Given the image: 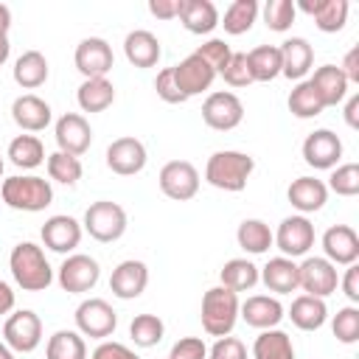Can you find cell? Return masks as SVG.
Segmentation results:
<instances>
[{
    "instance_id": "obj_1",
    "label": "cell",
    "mask_w": 359,
    "mask_h": 359,
    "mask_svg": "<svg viewBox=\"0 0 359 359\" xmlns=\"http://www.w3.org/2000/svg\"><path fill=\"white\" fill-rule=\"evenodd\" d=\"M8 264H11V275H14L17 286H22L25 292H42L53 280V272H50V264H48L42 247H36L31 241H20L11 250Z\"/></svg>"
},
{
    "instance_id": "obj_2",
    "label": "cell",
    "mask_w": 359,
    "mask_h": 359,
    "mask_svg": "<svg viewBox=\"0 0 359 359\" xmlns=\"http://www.w3.org/2000/svg\"><path fill=\"white\" fill-rule=\"evenodd\" d=\"M252 168H255V160L250 154L224 149V151L210 154V160L205 165V180L222 191H244Z\"/></svg>"
},
{
    "instance_id": "obj_3",
    "label": "cell",
    "mask_w": 359,
    "mask_h": 359,
    "mask_svg": "<svg viewBox=\"0 0 359 359\" xmlns=\"http://www.w3.org/2000/svg\"><path fill=\"white\" fill-rule=\"evenodd\" d=\"M0 194L8 208L28 210V213L45 210L53 202V188L42 177H8V180H3Z\"/></svg>"
},
{
    "instance_id": "obj_4",
    "label": "cell",
    "mask_w": 359,
    "mask_h": 359,
    "mask_svg": "<svg viewBox=\"0 0 359 359\" xmlns=\"http://www.w3.org/2000/svg\"><path fill=\"white\" fill-rule=\"evenodd\" d=\"M238 317V294L224 289V286H213L202 294V328L210 337H227L236 325Z\"/></svg>"
},
{
    "instance_id": "obj_5",
    "label": "cell",
    "mask_w": 359,
    "mask_h": 359,
    "mask_svg": "<svg viewBox=\"0 0 359 359\" xmlns=\"http://www.w3.org/2000/svg\"><path fill=\"white\" fill-rule=\"evenodd\" d=\"M84 230L95 238V241H118L126 230V210L118 202L109 199H98L87 208L84 213Z\"/></svg>"
},
{
    "instance_id": "obj_6",
    "label": "cell",
    "mask_w": 359,
    "mask_h": 359,
    "mask_svg": "<svg viewBox=\"0 0 359 359\" xmlns=\"http://www.w3.org/2000/svg\"><path fill=\"white\" fill-rule=\"evenodd\" d=\"M157 180H160V191L168 199H177V202L194 199L196 191H199V171L188 160H168L160 168V177Z\"/></svg>"
},
{
    "instance_id": "obj_7",
    "label": "cell",
    "mask_w": 359,
    "mask_h": 359,
    "mask_svg": "<svg viewBox=\"0 0 359 359\" xmlns=\"http://www.w3.org/2000/svg\"><path fill=\"white\" fill-rule=\"evenodd\" d=\"M73 62H76V67H79V73L84 79H107V73L115 65V56H112V48H109L107 39L87 36V39H81L76 45Z\"/></svg>"
},
{
    "instance_id": "obj_8",
    "label": "cell",
    "mask_w": 359,
    "mask_h": 359,
    "mask_svg": "<svg viewBox=\"0 0 359 359\" xmlns=\"http://www.w3.org/2000/svg\"><path fill=\"white\" fill-rule=\"evenodd\" d=\"M241 118H244V104L236 93L219 90V93H210L202 104V121L210 129H219V132L236 129L241 123Z\"/></svg>"
},
{
    "instance_id": "obj_9",
    "label": "cell",
    "mask_w": 359,
    "mask_h": 359,
    "mask_svg": "<svg viewBox=\"0 0 359 359\" xmlns=\"http://www.w3.org/2000/svg\"><path fill=\"white\" fill-rule=\"evenodd\" d=\"M76 325H79L81 334H87L93 339H104V337H109L115 331L118 314L107 300L90 297L76 309Z\"/></svg>"
},
{
    "instance_id": "obj_10",
    "label": "cell",
    "mask_w": 359,
    "mask_h": 359,
    "mask_svg": "<svg viewBox=\"0 0 359 359\" xmlns=\"http://www.w3.org/2000/svg\"><path fill=\"white\" fill-rule=\"evenodd\" d=\"M3 337H6V345L11 351H20V353H31L39 339H42V323L34 311L22 309V311H14L6 325H3Z\"/></svg>"
},
{
    "instance_id": "obj_11",
    "label": "cell",
    "mask_w": 359,
    "mask_h": 359,
    "mask_svg": "<svg viewBox=\"0 0 359 359\" xmlns=\"http://www.w3.org/2000/svg\"><path fill=\"white\" fill-rule=\"evenodd\" d=\"M98 261L90 258V255H70L62 261L59 266V286L70 294H81V292H90L95 283H98Z\"/></svg>"
},
{
    "instance_id": "obj_12",
    "label": "cell",
    "mask_w": 359,
    "mask_h": 359,
    "mask_svg": "<svg viewBox=\"0 0 359 359\" xmlns=\"http://www.w3.org/2000/svg\"><path fill=\"white\" fill-rule=\"evenodd\" d=\"M337 266L328 261V258H306L300 266H297V286L306 292V294H314V297H325L337 289Z\"/></svg>"
},
{
    "instance_id": "obj_13",
    "label": "cell",
    "mask_w": 359,
    "mask_h": 359,
    "mask_svg": "<svg viewBox=\"0 0 359 359\" xmlns=\"http://www.w3.org/2000/svg\"><path fill=\"white\" fill-rule=\"evenodd\" d=\"M53 135H56L59 151L73 154V157L84 154V151L90 149V143H93V129H90V123H87V118L79 115V112H65V115L56 121V132H53Z\"/></svg>"
},
{
    "instance_id": "obj_14",
    "label": "cell",
    "mask_w": 359,
    "mask_h": 359,
    "mask_svg": "<svg viewBox=\"0 0 359 359\" xmlns=\"http://www.w3.org/2000/svg\"><path fill=\"white\" fill-rule=\"evenodd\" d=\"M272 241L280 247L283 255H306L309 247L314 244V224L306 216H286L278 224V233L272 236Z\"/></svg>"
},
{
    "instance_id": "obj_15",
    "label": "cell",
    "mask_w": 359,
    "mask_h": 359,
    "mask_svg": "<svg viewBox=\"0 0 359 359\" xmlns=\"http://www.w3.org/2000/svg\"><path fill=\"white\" fill-rule=\"evenodd\" d=\"M107 165L121 177H132V174L143 171V165H146V146L129 135L118 137L107 146Z\"/></svg>"
},
{
    "instance_id": "obj_16",
    "label": "cell",
    "mask_w": 359,
    "mask_h": 359,
    "mask_svg": "<svg viewBox=\"0 0 359 359\" xmlns=\"http://www.w3.org/2000/svg\"><path fill=\"white\" fill-rule=\"evenodd\" d=\"M342 157V140L331 129H314L303 140V160L314 168H334Z\"/></svg>"
},
{
    "instance_id": "obj_17",
    "label": "cell",
    "mask_w": 359,
    "mask_h": 359,
    "mask_svg": "<svg viewBox=\"0 0 359 359\" xmlns=\"http://www.w3.org/2000/svg\"><path fill=\"white\" fill-rule=\"evenodd\" d=\"M171 70H174V81H177V87H180V93H182L185 98H191V95L208 90V87L213 84V79H216L213 67H210L205 59H199L196 53L185 56V59H182L180 65H174Z\"/></svg>"
},
{
    "instance_id": "obj_18",
    "label": "cell",
    "mask_w": 359,
    "mask_h": 359,
    "mask_svg": "<svg viewBox=\"0 0 359 359\" xmlns=\"http://www.w3.org/2000/svg\"><path fill=\"white\" fill-rule=\"evenodd\" d=\"M146 283H149V269H146L143 261H135V258L121 261V264L112 269V275H109V289H112V294L121 297V300L140 297L143 289H146Z\"/></svg>"
},
{
    "instance_id": "obj_19",
    "label": "cell",
    "mask_w": 359,
    "mask_h": 359,
    "mask_svg": "<svg viewBox=\"0 0 359 359\" xmlns=\"http://www.w3.org/2000/svg\"><path fill=\"white\" fill-rule=\"evenodd\" d=\"M323 250L331 264H353L359 258V236L348 224H331L323 233Z\"/></svg>"
},
{
    "instance_id": "obj_20",
    "label": "cell",
    "mask_w": 359,
    "mask_h": 359,
    "mask_svg": "<svg viewBox=\"0 0 359 359\" xmlns=\"http://www.w3.org/2000/svg\"><path fill=\"white\" fill-rule=\"evenodd\" d=\"M42 241L53 252H70L81 241V224L73 216L56 213L42 224Z\"/></svg>"
},
{
    "instance_id": "obj_21",
    "label": "cell",
    "mask_w": 359,
    "mask_h": 359,
    "mask_svg": "<svg viewBox=\"0 0 359 359\" xmlns=\"http://www.w3.org/2000/svg\"><path fill=\"white\" fill-rule=\"evenodd\" d=\"M11 118L20 129L25 132H39L50 123V104L34 93H25L20 98H14L11 104Z\"/></svg>"
},
{
    "instance_id": "obj_22",
    "label": "cell",
    "mask_w": 359,
    "mask_h": 359,
    "mask_svg": "<svg viewBox=\"0 0 359 359\" xmlns=\"http://www.w3.org/2000/svg\"><path fill=\"white\" fill-rule=\"evenodd\" d=\"M123 53H126V59H129L135 67H154V65L160 62L163 48H160V39H157L151 31L135 28V31H129L126 39H123Z\"/></svg>"
},
{
    "instance_id": "obj_23",
    "label": "cell",
    "mask_w": 359,
    "mask_h": 359,
    "mask_svg": "<svg viewBox=\"0 0 359 359\" xmlns=\"http://www.w3.org/2000/svg\"><path fill=\"white\" fill-rule=\"evenodd\" d=\"M286 199L292 202V208L303 210V213H314L325 205L328 199V188L323 180L317 177H297L292 180V185L286 188Z\"/></svg>"
},
{
    "instance_id": "obj_24",
    "label": "cell",
    "mask_w": 359,
    "mask_h": 359,
    "mask_svg": "<svg viewBox=\"0 0 359 359\" xmlns=\"http://www.w3.org/2000/svg\"><path fill=\"white\" fill-rule=\"evenodd\" d=\"M238 311H241V317H244L247 325L264 328V331L266 328H275L283 320V306L275 297H269V294H252V297H247L244 306H238Z\"/></svg>"
},
{
    "instance_id": "obj_25",
    "label": "cell",
    "mask_w": 359,
    "mask_h": 359,
    "mask_svg": "<svg viewBox=\"0 0 359 359\" xmlns=\"http://www.w3.org/2000/svg\"><path fill=\"white\" fill-rule=\"evenodd\" d=\"M177 17L191 34H210L219 25V11L210 0H180Z\"/></svg>"
},
{
    "instance_id": "obj_26",
    "label": "cell",
    "mask_w": 359,
    "mask_h": 359,
    "mask_svg": "<svg viewBox=\"0 0 359 359\" xmlns=\"http://www.w3.org/2000/svg\"><path fill=\"white\" fill-rule=\"evenodd\" d=\"M314 50L303 36H292L280 45V73L286 79H303L311 70Z\"/></svg>"
},
{
    "instance_id": "obj_27",
    "label": "cell",
    "mask_w": 359,
    "mask_h": 359,
    "mask_svg": "<svg viewBox=\"0 0 359 359\" xmlns=\"http://www.w3.org/2000/svg\"><path fill=\"white\" fill-rule=\"evenodd\" d=\"M309 84L317 90L323 107L339 104V101L345 98V93H348V79H345V73H342L337 65H323V67H317L314 76L309 79Z\"/></svg>"
},
{
    "instance_id": "obj_28",
    "label": "cell",
    "mask_w": 359,
    "mask_h": 359,
    "mask_svg": "<svg viewBox=\"0 0 359 359\" xmlns=\"http://www.w3.org/2000/svg\"><path fill=\"white\" fill-rule=\"evenodd\" d=\"M300 8L311 14L317 28L325 34L339 31L348 20V0H300Z\"/></svg>"
},
{
    "instance_id": "obj_29",
    "label": "cell",
    "mask_w": 359,
    "mask_h": 359,
    "mask_svg": "<svg viewBox=\"0 0 359 359\" xmlns=\"http://www.w3.org/2000/svg\"><path fill=\"white\" fill-rule=\"evenodd\" d=\"M264 280V286L269 292H278V294H289L297 286V264L286 255H278V258H269V264L264 266V272L258 275Z\"/></svg>"
},
{
    "instance_id": "obj_30",
    "label": "cell",
    "mask_w": 359,
    "mask_h": 359,
    "mask_svg": "<svg viewBox=\"0 0 359 359\" xmlns=\"http://www.w3.org/2000/svg\"><path fill=\"white\" fill-rule=\"evenodd\" d=\"M325 303L323 297H314V294H300L292 300V309H289V317L292 323L300 328V331H317L323 323H325Z\"/></svg>"
},
{
    "instance_id": "obj_31",
    "label": "cell",
    "mask_w": 359,
    "mask_h": 359,
    "mask_svg": "<svg viewBox=\"0 0 359 359\" xmlns=\"http://www.w3.org/2000/svg\"><path fill=\"white\" fill-rule=\"evenodd\" d=\"M48 79V59L39 50H25L17 56L14 62V81L25 90H34L39 84H45Z\"/></svg>"
},
{
    "instance_id": "obj_32",
    "label": "cell",
    "mask_w": 359,
    "mask_h": 359,
    "mask_svg": "<svg viewBox=\"0 0 359 359\" xmlns=\"http://www.w3.org/2000/svg\"><path fill=\"white\" fill-rule=\"evenodd\" d=\"M76 98L84 112H104L115 101V87L109 79H84Z\"/></svg>"
},
{
    "instance_id": "obj_33",
    "label": "cell",
    "mask_w": 359,
    "mask_h": 359,
    "mask_svg": "<svg viewBox=\"0 0 359 359\" xmlns=\"http://www.w3.org/2000/svg\"><path fill=\"white\" fill-rule=\"evenodd\" d=\"M252 359H294V348L286 331L266 328L252 342Z\"/></svg>"
},
{
    "instance_id": "obj_34",
    "label": "cell",
    "mask_w": 359,
    "mask_h": 359,
    "mask_svg": "<svg viewBox=\"0 0 359 359\" xmlns=\"http://www.w3.org/2000/svg\"><path fill=\"white\" fill-rule=\"evenodd\" d=\"M252 81H272L280 76V48L278 45H258L247 53Z\"/></svg>"
},
{
    "instance_id": "obj_35",
    "label": "cell",
    "mask_w": 359,
    "mask_h": 359,
    "mask_svg": "<svg viewBox=\"0 0 359 359\" xmlns=\"http://www.w3.org/2000/svg\"><path fill=\"white\" fill-rule=\"evenodd\" d=\"M219 278H222V286L224 289H230V292L238 294V292H247V289H252L258 283V266L252 261H247V258H230L222 266Z\"/></svg>"
},
{
    "instance_id": "obj_36",
    "label": "cell",
    "mask_w": 359,
    "mask_h": 359,
    "mask_svg": "<svg viewBox=\"0 0 359 359\" xmlns=\"http://www.w3.org/2000/svg\"><path fill=\"white\" fill-rule=\"evenodd\" d=\"M8 157H11V163L20 165V168H36V165H42V160H45V146H42V140L34 137V135H17V137L8 143Z\"/></svg>"
},
{
    "instance_id": "obj_37",
    "label": "cell",
    "mask_w": 359,
    "mask_h": 359,
    "mask_svg": "<svg viewBox=\"0 0 359 359\" xmlns=\"http://www.w3.org/2000/svg\"><path fill=\"white\" fill-rule=\"evenodd\" d=\"M236 238H238V247L252 252V255L266 252L272 247V233L261 219H244L236 230Z\"/></svg>"
},
{
    "instance_id": "obj_38",
    "label": "cell",
    "mask_w": 359,
    "mask_h": 359,
    "mask_svg": "<svg viewBox=\"0 0 359 359\" xmlns=\"http://www.w3.org/2000/svg\"><path fill=\"white\" fill-rule=\"evenodd\" d=\"M48 359H87V345L76 331H56L45 348Z\"/></svg>"
},
{
    "instance_id": "obj_39",
    "label": "cell",
    "mask_w": 359,
    "mask_h": 359,
    "mask_svg": "<svg viewBox=\"0 0 359 359\" xmlns=\"http://www.w3.org/2000/svg\"><path fill=\"white\" fill-rule=\"evenodd\" d=\"M286 104H289V112L297 115V118H314V115H320V112L325 109L323 101H320V95H317V90H314L309 81H300V84L289 93Z\"/></svg>"
},
{
    "instance_id": "obj_40",
    "label": "cell",
    "mask_w": 359,
    "mask_h": 359,
    "mask_svg": "<svg viewBox=\"0 0 359 359\" xmlns=\"http://www.w3.org/2000/svg\"><path fill=\"white\" fill-rule=\"evenodd\" d=\"M255 17H258V3L255 0H233L224 11L222 25H224L227 34H244V31L252 28Z\"/></svg>"
},
{
    "instance_id": "obj_41",
    "label": "cell",
    "mask_w": 359,
    "mask_h": 359,
    "mask_svg": "<svg viewBox=\"0 0 359 359\" xmlns=\"http://www.w3.org/2000/svg\"><path fill=\"white\" fill-rule=\"evenodd\" d=\"M163 331H165V325H163V320L157 314H137L132 320V325H129V334H132L135 345H140V348L157 345L163 339Z\"/></svg>"
},
{
    "instance_id": "obj_42",
    "label": "cell",
    "mask_w": 359,
    "mask_h": 359,
    "mask_svg": "<svg viewBox=\"0 0 359 359\" xmlns=\"http://www.w3.org/2000/svg\"><path fill=\"white\" fill-rule=\"evenodd\" d=\"M81 160L73 157V154H65V151H53L48 154V174L50 180L56 182H65V185H73L81 180Z\"/></svg>"
},
{
    "instance_id": "obj_43",
    "label": "cell",
    "mask_w": 359,
    "mask_h": 359,
    "mask_svg": "<svg viewBox=\"0 0 359 359\" xmlns=\"http://www.w3.org/2000/svg\"><path fill=\"white\" fill-rule=\"evenodd\" d=\"M331 331L339 342H356L359 339V309L356 306H345L334 314V323H331Z\"/></svg>"
},
{
    "instance_id": "obj_44",
    "label": "cell",
    "mask_w": 359,
    "mask_h": 359,
    "mask_svg": "<svg viewBox=\"0 0 359 359\" xmlns=\"http://www.w3.org/2000/svg\"><path fill=\"white\" fill-rule=\"evenodd\" d=\"M294 14H297V6L292 0H266L264 6V20L272 31H286L294 22Z\"/></svg>"
},
{
    "instance_id": "obj_45",
    "label": "cell",
    "mask_w": 359,
    "mask_h": 359,
    "mask_svg": "<svg viewBox=\"0 0 359 359\" xmlns=\"http://www.w3.org/2000/svg\"><path fill=\"white\" fill-rule=\"evenodd\" d=\"M194 53H196L199 59H205V62L213 67V73H222V70L227 67L230 56H233V50H230V45H227L224 39H208V42H202Z\"/></svg>"
},
{
    "instance_id": "obj_46",
    "label": "cell",
    "mask_w": 359,
    "mask_h": 359,
    "mask_svg": "<svg viewBox=\"0 0 359 359\" xmlns=\"http://www.w3.org/2000/svg\"><path fill=\"white\" fill-rule=\"evenodd\" d=\"M328 180H331V191H337L339 196H356L359 194V165L356 163L339 165Z\"/></svg>"
},
{
    "instance_id": "obj_47",
    "label": "cell",
    "mask_w": 359,
    "mask_h": 359,
    "mask_svg": "<svg viewBox=\"0 0 359 359\" xmlns=\"http://www.w3.org/2000/svg\"><path fill=\"white\" fill-rule=\"evenodd\" d=\"M222 76H224V81H227L230 87H247V84H252L250 65H247V53H233L230 62H227V67L222 70Z\"/></svg>"
},
{
    "instance_id": "obj_48",
    "label": "cell",
    "mask_w": 359,
    "mask_h": 359,
    "mask_svg": "<svg viewBox=\"0 0 359 359\" xmlns=\"http://www.w3.org/2000/svg\"><path fill=\"white\" fill-rule=\"evenodd\" d=\"M154 90H157V95H160L165 104H182V101H185V95L180 93V87H177V81H174V70H171V67H163V70L157 73Z\"/></svg>"
},
{
    "instance_id": "obj_49",
    "label": "cell",
    "mask_w": 359,
    "mask_h": 359,
    "mask_svg": "<svg viewBox=\"0 0 359 359\" xmlns=\"http://www.w3.org/2000/svg\"><path fill=\"white\" fill-rule=\"evenodd\" d=\"M208 356L210 359H247V348L236 337H219L213 348L208 351Z\"/></svg>"
},
{
    "instance_id": "obj_50",
    "label": "cell",
    "mask_w": 359,
    "mask_h": 359,
    "mask_svg": "<svg viewBox=\"0 0 359 359\" xmlns=\"http://www.w3.org/2000/svg\"><path fill=\"white\" fill-rule=\"evenodd\" d=\"M205 356H208V348H205L202 339H196V337H182V339L174 342L168 359H205Z\"/></svg>"
},
{
    "instance_id": "obj_51",
    "label": "cell",
    "mask_w": 359,
    "mask_h": 359,
    "mask_svg": "<svg viewBox=\"0 0 359 359\" xmlns=\"http://www.w3.org/2000/svg\"><path fill=\"white\" fill-rule=\"evenodd\" d=\"M93 359H140V356L135 351H129L126 345H121V342H101L93 351Z\"/></svg>"
},
{
    "instance_id": "obj_52",
    "label": "cell",
    "mask_w": 359,
    "mask_h": 359,
    "mask_svg": "<svg viewBox=\"0 0 359 359\" xmlns=\"http://www.w3.org/2000/svg\"><path fill=\"white\" fill-rule=\"evenodd\" d=\"M342 292L348 294L351 303H359V266L348 264V272L342 278Z\"/></svg>"
},
{
    "instance_id": "obj_53",
    "label": "cell",
    "mask_w": 359,
    "mask_h": 359,
    "mask_svg": "<svg viewBox=\"0 0 359 359\" xmlns=\"http://www.w3.org/2000/svg\"><path fill=\"white\" fill-rule=\"evenodd\" d=\"M149 11L160 20H174L177 11H180V0H151L149 3Z\"/></svg>"
},
{
    "instance_id": "obj_54",
    "label": "cell",
    "mask_w": 359,
    "mask_h": 359,
    "mask_svg": "<svg viewBox=\"0 0 359 359\" xmlns=\"http://www.w3.org/2000/svg\"><path fill=\"white\" fill-rule=\"evenodd\" d=\"M339 70L345 73L348 81H359V45H353V48L345 53V62H342Z\"/></svg>"
},
{
    "instance_id": "obj_55",
    "label": "cell",
    "mask_w": 359,
    "mask_h": 359,
    "mask_svg": "<svg viewBox=\"0 0 359 359\" xmlns=\"http://www.w3.org/2000/svg\"><path fill=\"white\" fill-rule=\"evenodd\" d=\"M345 123L348 126H359V95H351L348 104H345Z\"/></svg>"
},
{
    "instance_id": "obj_56",
    "label": "cell",
    "mask_w": 359,
    "mask_h": 359,
    "mask_svg": "<svg viewBox=\"0 0 359 359\" xmlns=\"http://www.w3.org/2000/svg\"><path fill=\"white\" fill-rule=\"evenodd\" d=\"M11 306H14V292H11V286L6 280H0V314L11 311Z\"/></svg>"
},
{
    "instance_id": "obj_57",
    "label": "cell",
    "mask_w": 359,
    "mask_h": 359,
    "mask_svg": "<svg viewBox=\"0 0 359 359\" xmlns=\"http://www.w3.org/2000/svg\"><path fill=\"white\" fill-rule=\"evenodd\" d=\"M8 28H11V8L0 3V36H8Z\"/></svg>"
},
{
    "instance_id": "obj_58",
    "label": "cell",
    "mask_w": 359,
    "mask_h": 359,
    "mask_svg": "<svg viewBox=\"0 0 359 359\" xmlns=\"http://www.w3.org/2000/svg\"><path fill=\"white\" fill-rule=\"evenodd\" d=\"M8 50H11V45H8V36H0V65L8 59Z\"/></svg>"
},
{
    "instance_id": "obj_59",
    "label": "cell",
    "mask_w": 359,
    "mask_h": 359,
    "mask_svg": "<svg viewBox=\"0 0 359 359\" xmlns=\"http://www.w3.org/2000/svg\"><path fill=\"white\" fill-rule=\"evenodd\" d=\"M0 359H14L11 348H8V345H3V342H0Z\"/></svg>"
},
{
    "instance_id": "obj_60",
    "label": "cell",
    "mask_w": 359,
    "mask_h": 359,
    "mask_svg": "<svg viewBox=\"0 0 359 359\" xmlns=\"http://www.w3.org/2000/svg\"><path fill=\"white\" fill-rule=\"evenodd\" d=\"M0 177H3V157H0Z\"/></svg>"
}]
</instances>
